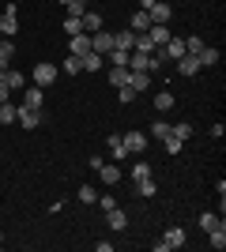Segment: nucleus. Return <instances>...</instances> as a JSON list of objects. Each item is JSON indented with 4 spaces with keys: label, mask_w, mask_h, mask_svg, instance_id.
Segmentation results:
<instances>
[{
    "label": "nucleus",
    "mask_w": 226,
    "mask_h": 252,
    "mask_svg": "<svg viewBox=\"0 0 226 252\" xmlns=\"http://www.w3.org/2000/svg\"><path fill=\"white\" fill-rule=\"evenodd\" d=\"M15 125H23V128H38V125H45V109H31V105H15Z\"/></svg>",
    "instance_id": "obj_1"
},
{
    "label": "nucleus",
    "mask_w": 226,
    "mask_h": 252,
    "mask_svg": "<svg viewBox=\"0 0 226 252\" xmlns=\"http://www.w3.org/2000/svg\"><path fill=\"white\" fill-rule=\"evenodd\" d=\"M129 72H159V61L151 57V53H140V49H132L129 53Z\"/></svg>",
    "instance_id": "obj_2"
},
{
    "label": "nucleus",
    "mask_w": 226,
    "mask_h": 252,
    "mask_svg": "<svg viewBox=\"0 0 226 252\" xmlns=\"http://www.w3.org/2000/svg\"><path fill=\"white\" fill-rule=\"evenodd\" d=\"M181 245H185V230L181 226H170L162 233V241H155V252H170V249H181Z\"/></svg>",
    "instance_id": "obj_3"
},
{
    "label": "nucleus",
    "mask_w": 226,
    "mask_h": 252,
    "mask_svg": "<svg viewBox=\"0 0 226 252\" xmlns=\"http://www.w3.org/2000/svg\"><path fill=\"white\" fill-rule=\"evenodd\" d=\"M57 75H61V68H57V64H49V61H38V64H34V83H38V87L57 83Z\"/></svg>",
    "instance_id": "obj_4"
},
{
    "label": "nucleus",
    "mask_w": 226,
    "mask_h": 252,
    "mask_svg": "<svg viewBox=\"0 0 226 252\" xmlns=\"http://www.w3.org/2000/svg\"><path fill=\"white\" fill-rule=\"evenodd\" d=\"M95 173H98V177H102V185H109V189L125 181V173H121V166H113V162H102V166H98Z\"/></svg>",
    "instance_id": "obj_5"
},
{
    "label": "nucleus",
    "mask_w": 226,
    "mask_h": 252,
    "mask_svg": "<svg viewBox=\"0 0 226 252\" xmlns=\"http://www.w3.org/2000/svg\"><path fill=\"white\" fill-rule=\"evenodd\" d=\"M121 143H125L129 155H143V151H147V136H143V132H129V136H121Z\"/></svg>",
    "instance_id": "obj_6"
},
{
    "label": "nucleus",
    "mask_w": 226,
    "mask_h": 252,
    "mask_svg": "<svg viewBox=\"0 0 226 252\" xmlns=\"http://www.w3.org/2000/svg\"><path fill=\"white\" fill-rule=\"evenodd\" d=\"M15 31H19V19H15V4H8V8H4V15H0V34H4V38H11Z\"/></svg>",
    "instance_id": "obj_7"
},
{
    "label": "nucleus",
    "mask_w": 226,
    "mask_h": 252,
    "mask_svg": "<svg viewBox=\"0 0 226 252\" xmlns=\"http://www.w3.org/2000/svg\"><path fill=\"white\" fill-rule=\"evenodd\" d=\"M91 49L106 57V53L113 49V34H109V31H95V34H91Z\"/></svg>",
    "instance_id": "obj_8"
},
{
    "label": "nucleus",
    "mask_w": 226,
    "mask_h": 252,
    "mask_svg": "<svg viewBox=\"0 0 226 252\" xmlns=\"http://www.w3.org/2000/svg\"><path fill=\"white\" fill-rule=\"evenodd\" d=\"M68 49H72V57H87V53H91V34H72V38H68Z\"/></svg>",
    "instance_id": "obj_9"
},
{
    "label": "nucleus",
    "mask_w": 226,
    "mask_h": 252,
    "mask_svg": "<svg viewBox=\"0 0 226 252\" xmlns=\"http://www.w3.org/2000/svg\"><path fill=\"white\" fill-rule=\"evenodd\" d=\"M177 72H181L185 79H193V75L200 72V61H196L193 53H185V57H177Z\"/></svg>",
    "instance_id": "obj_10"
},
{
    "label": "nucleus",
    "mask_w": 226,
    "mask_h": 252,
    "mask_svg": "<svg viewBox=\"0 0 226 252\" xmlns=\"http://www.w3.org/2000/svg\"><path fill=\"white\" fill-rule=\"evenodd\" d=\"M147 11H151V23H170V15H173V8L166 4V0H155Z\"/></svg>",
    "instance_id": "obj_11"
},
{
    "label": "nucleus",
    "mask_w": 226,
    "mask_h": 252,
    "mask_svg": "<svg viewBox=\"0 0 226 252\" xmlns=\"http://www.w3.org/2000/svg\"><path fill=\"white\" fill-rule=\"evenodd\" d=\"M162 49V57L166 61H177V57H185V38H170L166 45H159Z\"/></svg>",
    "instance_id": "obj_12"
},
{
    "label": "nucleus",
    "mask_w": 226,
    "mask_h": 252,
    "mask_svg": "<svg viewBox=\"0 0 226 252\" xmlns=\"http://www.w3.org/2000/svg\"><path fill=\"white\" fill-rule=\"evenodd\" d=\"M147 34H151V42H155V45H166V42L173 38L166 23H151V27H147Z\"/></svg>",
    "instance_id": "obj_13"
},
{
    "label": "nucleus",
    "mask_w": 226,
    "mask_h": 252,
    "mask_svg": "<svg viewBox=\"0 0 226 252\" xmlns=\"http://www.w3.org/2000/svg\"><path fill=\"white\" fill-rule=\"evenodd\" d=\"M106 222H109V230H129V215H125V211H117V207L106 211Z\"/></svg>",
    "instance_id": "obj_14"
},
{
    "label": "nucleus",
    "mask_w": 226,
    "mask_h": 252,
    "mask_svg": "<svg viewBox=\"0 0 226 252\" xmlns=\"http://www.w3.org/2000/svg\"><path fill=\"white\" fill-rule=\"evenodd\" d=\"M79 23H83V34L102 31V15H98V11H83V15H79Z\"/></svg>",
    "instance_id": "obj_15"
},
{
    "label": "nucleus",
    "mask_w": 226,
    "mask_h": 252,
    "mask_svg": "<svg viewBox=\"0 0 226 252\" xmlns=\"http://www.w3.org/2000/svg\"><path fill=\"white\" fill-rule=\"evenodd\" d=\"M42 102H45V94H42V87L34 83L31 91H23V105H31V109H42Z\"/></svg>",
    "instance_id": "obj_16"
},
{
    "label": "nucleus",
    "mask_w": 226,
    "mask_h": 252,
    "mask_svg": "<svg viewBox=\"0 0 226 252\" xmlns=\"http://www.w3.org/2000/svg\"><path fill=\"white\" fill-rule=\"evenodd\" d=\"M173 105H177L173 91H155V109H159V113H166V109H173Z\"/></svg>",
    "instance_id": "obj_17"
},
{
    "label": "nucleus",
    "mask_w": 226,
    "mask_h": 252,
    "mask_svg": "<svg viewBox=\"0 0 226 252\" xmlns=\"http://www.w3.org/2000/svg\"><path fill=\"white\" fill-rule=\"evenodd\" d=\"M129 87L140 94V91H151V72H132L129 75Z\"/></svg>",
    "instance_id": "obj_18"
},
{
    "label": "nucleus",
    "mask_w": 226,
    "mask_h": 252,
    "mask_svg": "<svg viewBox=\"0 0 226 252\" xmlns=\"http://www.w3.org/2000/svg\"><path fill=\"white\" fill-rule=\"evenodd\" d=\"M79 64H83V72H98V68H102V64H106V57H102V53H87V57H79Z\"/></svg>",
    "instance_id": "obj_19"
},
{
    "label": "nucleus",
    "mask_w": 226,
    "mask_h": 252,
    "mask_svg": "<svg viewBox=\"0 0 226 252\" xmlns=\"http://www.w3.org/2000/svg\"><path fill=\"white\" fill-rule=\"evenodd\" d=\"M136 45V31H121L113 34V49H132Z\"/></svg>",
    "instance_id": "obj_20"
},
{
    "label": "nucleus",
    "mask_w": 226,
    "mask_h": 252,
    "mask_svg": "<svg viewBox=\"0 0 226 252\" xmlns=\"http://www.w3.org/2000/svg\"><path fill=\"white\" fill-rule=\"evenodd\" d=\"M196 61H200V68H207V64H219V49H215V45H204V49L196 53Z\"/></svg>",
    "instance_id": "obj_21"
},
{
    "label": "nucleus",
    "mask_w": 226,
    "mask_h": 252,
    "mask_svg": "<svg viewBox=\"0 0 226 252\" xmlns=\"http://www.w3.org/2000/svg\"><path fill=\"white\" fill-rule=\"evenodd\" d=\"M106 147H109V155L117 158V162H121V158H129V151H125V143H121V136H117V132H113V136L106 139Z\"/></svg>",
    "instance_id": "obj_22"
},
{
    "label": "nucleus",
    "mask_w": 226,
    "mask_h": 252,
    "mask_svg": "<svg viewBox=\"0 0 226 252\" xmlns=\"http://www.w3.org/2000/svg\"><path fill=\"white\" fill-rule=\"evenodd\" d=\"M207 245H211V249H219V252H223V249H226V226H215V230L207 233Z\"/></svg>",
    "instance_id": "obj_23"
},
{
    "label": "nucleus",
    "mask_w": 226,
    "mask_h": 252,
    "mask_svg": "<svg viewBox=\"0 0 226 252\" xmlns=\"http://www.w3.org/2000/svg\"><path fill=\"white\" fill-rule=\"evenodd\" d=\"M15 57V45H11V38H0V68L8 72V61Z\"/></svg>",
    "instance_id": "obj_24"
},
{
    "label": "nucleus",
    "mask_w": 226,
    "mask_h": 252,
    "mask_svg": "<svg viewBox=\"0 0 226 252\" xmlns=\"http://www.w3.org/2000/svg\"><path fill=\"white\" fill-rule=\"evenodd\" d=\"M129 68H113V64H109V83L113 87H129Z\"/></svg>",
    "instance_id": "obj_25"
},
{
    "label": "nucleus",
    "mask_w": 226,
    "mask_h": 252,
    "mask_svg": "<svg viewBox=\"0 0 226 252\" xmlns=\"http://www.w3.org/2000/svg\"><path fill=\"white\" fill-rule=\"evenodd\" d=\"M4 83H8V91H23V83H27V79H23V72L8 68V72H4Z\"/></svg>",
    "instance_id": "obj_26"
},
{
    "label": "nucleus",
    "mask_w": 226,
    "mask_h": 252,
    "mask_svg": "<svg viewBox=\"0 0 226 252\" xmlns=\"http://www.w3.org/2000/svg\"><path fill=\"white\" fill-rule=\"evenodd\" d=\"M132 49H140V53H155L159 45L151 42V34H147V31H140V34H136V45H132Z\"/></svg>",
    "instance_id": "obj_27"
},
{
    "label": "nucleus",
    "mask_w": 226,
    "mask_h": 252,
    "mask_svg": "<svg viewBox=\"0 0 226 252\" xmlns=\"http://www.w3.org/2000/svg\"><path fill=\"white\" fill-rule=\"evenodd\" d=\"M147 27H151V11H136V15H132V31H136V34H140V31H147Z\"/></svg>",
    "instance_id": "obj_28"
},
{
    "label": "nucleus",
    "mask_w": 226,
    "mask_h": 252,
    "mask_svg": "<svg viewBox=\"0 0 226 252\" xmlns=\"http://www.w3.org/2000/svg\"><path fill=\"white\" fill-rule=\"evenodd\" d=\"M200 226H204V230L211 233L215 226H223V215H211V211H204V215H200Z\"/></svg>",
    "instance_id": "obj_29"
},
{
    "label": "nucleus",
    "mask_w": 226,
    "mask_h": 252,
    "mask_svg": "<svg viewBox=\"0 0 226 252\" xmlns=\"http://www.w3.org/2000/svg\"><path fill=\"white\" fill-rule=\"evenodd\" d=\"M170 136H177V139L185 143V139L193 136V125H189V121H181V125H173V128H170Z\"/></svg>",
    "instance_id": "obj_30"
},
{
    "label": "nucleus",
    "mask_w": 226,
    "mask_h": 252,
    "mask_svg": "<svg viewBox=\"0 0 226 252\" xmlns=\"http://www.w3.org/2000/svg\"><path fill=\"white\" fill-rule=\"evenodd\" d=\"M0 121H4V125H15V105L11 102H0Z\"/></svg>",
    "instance_id": "obj_31"
},
{
    "label": "nucleus",
    "mask_w": 226,
    "mask_h": 252,
    "mask_svg": "<svg viewBox=\"0 0 226 252\" xmlns=\"http://www.w3.org/2000/svg\"><path fill=\"white\" fill-rule=\"evenodd\" d=\"M65 31H68V38H72V34H83V23H79V15H68V19H65Z\"/></svg>",
    "instance_id": "obj_32"
},
{
    "label": "nucleus",
    "mask_w": 226,
    "mask_h": 252,
    "mask_svg": "<svg viewBox=\"0 0 226 252\" xmlns=\"http://www.w3.org/2000/svg\"><path fill=\"white\" fill-rule=\"evenodd\" d=\"M117 98H121V105H132V102H136L140 94H136L132 87H117Z\"/></svg>",
    "instance_id": "obj_33"
},
{
    "label": "nucleus",
    "mask_w": 226,
    "mask_h": 252,
    "mask_svg": "<svg viewBox=\"0 0 226 252\" xmlns=\"http://www.w3.org/2000/svg\"><path fill=\"white\" fill-rule=\"evenodd\" d=\"M151 177V166L147 162H136V166H132V181H147Z\"/></svg>",
    "instance_id": "obj_34"
},
{
    "label": "nucleus",
    "mask_w": 226,
    "mask_h": 252,
    "mask_svg": "<svg viewBox=\"0 0 226 252\" xmlns=\"http://www.w3.org/2000/svg\"><path fill=\"white\" fill-rule=\"evenodd\" d=\"M151 136H155V139H166V136H170V125H166V121H155V125H151Z\"/></svg>",
    "instance_id": "obj_35"
},
{
    "label": "nucleus",
    "mask_w": 226,
    "mask_h": 252,
    "mask_svg": "<svg viewBox=\"0 0 226 252\" xmlns=\"http://www.w3.org/2000/svg\"><path fill=\"white\" fill-rule=\"evenodd\" d=\"M162 143H166V155H181V147H185V143H181L177 136H166Z\"/></svg>",
    "instance_id": "obj_36"
},
{
    "label": "nucleus",
    "mask_w": 226,
    "mask_h": 252,
    "mask_svg": "<svg viewBox=\"0 0 226 252\" xmlns=\"http://www.w3.org/2000/svg\"><path fill=\"white\" fill-rule=\"evenodd\" d=\"M65 72H68V75H79V72H83L79 57H72V53H68V61H65Z\"/></svg>",
    "instance_id": "obj_37"
},
{
    "label": "nucleus",
    "mask_w": 226,
    "mask_h": 252,
    "mask_svg": "<svg viewBox=\"0 0 226 252\" xmlns=\"http://www.w3.org/2000/svg\"><path fill=\"white\" fill-rule=\"evenodd\" d=\"M200 49H204V38H196V34H193V38H185V53H193V57H196Z\"/></svg>",
    "instance_id": "obj_38"
},
{
    "label": "nucleus",
    "mask_w": 226,
    "mask_h": 252,
    "mask_svg": "<svg viewBox=\"0 0 226 252\" xmlns=\"http://www.w3.org/2000/svg\"><path fill=\"white\" fill-rule=\"evenodd\" d=\"M136 192H140V196H155V192H159V189H155V181H136Z\"/></svg>",
    "instance_id": "obj_39"
},
{
    "label": "nucleus",
    "mask_w": 226,
    "mask_h": 252,
    "mask_svg": "<svg viewBox=\"0 0 226 252\" xmlns=\"http://www.w3.org/2000/svg\"><path fill=\"white\" fill-rule=\"evenodd\" d=\"M79 203H98V192L91 189V185H83V189H79Z\"/></svg>",
    "instance_id": "obj_40"
},
{
    "label": "nucleus",
    "mask_w": 226,
    "mask_h": 252,
    "mask_svg": "<svg viewBox=\"0 0 226 252\" xmlns=\"http://www.w3.org/2000/svg\"><path fill=\"white\" fill-rule=\"evenodd\" d=\"M211 136H215V139L226 136V125H223V121H215V125H211Z\"/></svg>",
    "instance_id": "obj_41"
},
{
    "label": "nucleus",
    "mask_w": 226,
    "mask_h": 252,
    "mask_svg": "<svg viewBox=\"0 0 226 252\" xmlns=\"http://www.w3.org/2000/svg\"><path fill=\"white\" fill-rule=\"evenodd\" d=\"M98 207L109 211V207H117V200H113V196H102V200H98Z\"/></svg>",
    "instance_id": "obj_42"
},
{
    "label": "nucleus",
    "mask_w": 226,
    "mask_h": 252,
    "mask_svg": "<svg viewBox=\"0 0 226 252\" xmlns=\"http://www.w3.org/2000/svg\"><path fill=\"white\" fill-rule=\"evenodd\" d=\"M0 102H8V83H0Z\"/></svg>",
    "instance_id": "obj_43"
},
{
    "label": "nucleus",
    "mask_w": 226,
    "mask_h": 252,
    "mask_svg": "<svg viewBox=\"0 0 226 252\" xmlns=\"http://www.w3.org/2000/svg\"><path fill=\"white\" fill-rule=\"evenodd\" d=\"M151 4H155V0H140V8H143V11H147V8H151Z\"/></svg>",
    "instance_id": "obj_44"
},
{
    "label": "nucleus",
    "mask_w": 226,
    "mask_h": 252,
    "mask_svg": "<svg viewBox=\"0 0 226 252\" xmlns=\"http://www.w3.org/2000/svg\"><path fill=\"white\" fill-rule=\"evenodd\" d=\"M0 83H4V68H0Z\"/></svg>",
    "instance_id": "obj_45"
},
{
    "label": "nucleus",
    "mask_w": 226,
    "mask_h": 252,
    "mask_svg": "<svg viewBox=\"0 0 226 252\" xmlns=\"http://www.w3.org/2000/svg\"><path fill=\"white\" fill-rule=\"evenodd\" d=\"M61 4H65V8H68V4H72V0H61Z\"/></svg>",
    "instance_id": "obj_46"
},
{
    "label": "nucleus",
    "mask_w": 226,
    "mask_h": 252,
    "mask_svg": "<svg viewBox=\"0 0 226 252\" xmlns=\"http://www.w3.org/2000/svg\"><path fill=\"white\" fill-rule=\"evenodd\" d=\"M0 245H4V233H0Z\"/></svg>",
    "instance_id": "obj_47"
},
{
    "label": "nucleus",
    "mask_w": 226,
    "mask_h": 252,
    "mask_svg": "<svg viewBox=\"0 0 226 252\" xmlns=\"http://www.w3.org/2000/svg\"><path fill=\"white\" fill-rule=\"evenodd\" d=\"M79 4H91V0H79Z\"/></svg>",
    "instance_id": "obj_48"
},
{
    "label": "nucleus",
    "mask_w": 226,
    "mask_h": 252,
    "mask_svg": "<svg viewBox=\"0 0 226 252\" xmlns=\"http://www.w3.org/2000/svg\"><path fill=\"white\" fill-rule=\"evenodd\" d=\"M0 38H4V34H0Z\"/></svg>",
    "instance_id": "obj_49"
}]
</instances>
